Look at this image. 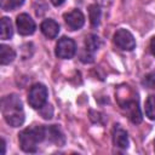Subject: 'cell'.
I'll return each instance as SVG.
<instances>
[{
  "label": "cell",
  "instance_id": "3",
  "mask_svg": "<svg viewBox=\"0 0 155 155\" xmlns=\"http://www.w3.org/2000/svg\"><path fill=\"white\" fill-rule=\"evenodd\" d=\"M117 101H119L120 108L126 113V115L131 120V122H133V124H140L142 122V113L139 109L137 96L132 94L131 98H128V97L122 98L121 96H119Z\"/></svg>",
  "mask_w": 155,
  "mask_h": 155
},
{
  "label": "cell",
  "instance_id": "14",
  "mask_svg": "<svg viewBox=\"0 0 155 155\" xmlns=\"http://www.w3.org/2000/svg\"><path fill=\"white\" fill-rule=\"evenodd\" d=\"M101 8H99V5L97 4H92L88 6V17H90V22H91V25L93 28L98 27L99 23H101Z\"/></svg>",
  "mask_w": 155,
  "mask_h": 155
},
{
  "label": "cell",
  "instance_id": "22",
  "mask_svg": "<svg viewBox=\"0 0 155 155\" xmlns=\"http://www.w3.org/2000/svg\"><path fill=\"white\" fill-rule=\"evenodd\" d=\"M51 1V4L53 5V6H61L65 0H50Z\"/></svg>",
  "mask_w": 155,
  "mask_h": 155
},
{
  "label": "cell",
  "instance_id": "20",
  "mask_svg": "<svg viewBox=\"0 0 155 155\" xmlns=\"http://www.w3.org/2000/svg\"><path fill=\"white\" fill-rule=\"evenodd\" d=\"M149 47H150V52H151V54L155 57V36L151 38L150 44H149Z\"/></svg>",
  "mask_w": 155,
  "mask_h": 155
},
{
  "label": "cell",
  "instance_id": "21",
  "mask_svg": "<svg viewBox=\"0 0 155 155\" xmlns=\"http://www.w3.org/2000/svg\"><path fill=\"white\" fill-rule=\"evenodd\" d=\"M96 1H97V4L101 5V6H109L113 0H96Z\"/></svg>",
  "mask_w": 155,
  "mask_h": 155
},
{
  "label": "cell",
  "instance_id": "16",
  "mask_svg": "<svg viewBox=\"0 0 155 155\" xmlns=\"http://www.w3.org/2000/svg\"><path fill=\"white\" fill-rule=\"evenodd\" d=\"M145 115L150 120H155V94H151L145 101Z\"/></svg>",
  "mask_w": 155,
  "mask_h": 155
},
{
  "label": "cell",
  "instance_id": "15",
  "mask_svg": "<svg viewBox=\"0 0 155 155\" xmlns=\"http://www.w3.org/2000/svg\"><path fill=\"white\" fill-rule=\"evenodd\" d=\"M0 27H1V29H0V38H1V40H8L12 36V34H13L11 21L7 17H2Z\"/></svg>",
  "mask_w": 155,
  "mask_h": 155
},
{
  "label": "cell",
  "instance_id": "5",
  "mask_svg": "<svg viewBox=\"0 0 155 155\" xmlns=\"http://www.w3.org/2000/svg\"><path fill=\"white\" fill-rule=\"evenodd\" d=\"M76 52V45L75 41L70 38L63 36L58 40L56 45V56L62 59H70L74 57Z\"/></svg>",
  "mask_w": 155,
  "mask_h": 155
},
{
  "label": "cell",
  "instance_id": "8",
  "mask_svg": "<svg viewBox=\"0 0 155 155\" xmlns=\"http://www.w3.org/2000/svg\"><path fill=\"white\" fill-rule=\"evenodd\" d=\"M64 21H65V24L71 30H78L84 25L85 16L80 10L75 8V10H71V11L64 13Z\"/></svg>",
  "mask_w": 155,
  "mask_h": 155
},
{
  "label": "cell",
  "instance_id": "19",
  "mask_svg": "<svg viewBox=\"0 0 155 155\" xmlns=\"http://www.w3.org/2000/svg\"><path fill=\"white\" fill-rule=\"evenodd\" d=\"M44 108H45V110H46V111H44L42 109H39V110H40V113H41V116H42L44 119H46V120L51 119V117H52V115H53V111H50V113H48V109H51L52 107H51V105H48V104H45V105H44Z\"/></svg>",
  "mask_w": 155,
  "mask_h": 155
},
{
  "label": "cell",
  "instance_id": "18",
  "mask_svg": "<svg viewBox=\"0 0 155 155\" xmlns=\"http://www.w3.org/2000/svg\"><path fill=\"white\" fill-rule=\"evenodd\" d=\"M142 84L148 88H154L155 87V73H149L148 75H145Z\"/></svg>",
  "mask_w": 155,
  "mask_h": 155
},
{
  "label": "cell",
  "instance_id": "11",
  "mask_svg": "<svg viewBox=\"0 0 155 155\" xmlns=\"http://www.w3.org/2000/svg\"><path fill=\"white\" fill-rule=\"evenodd\" d=\"M40 29H41V33L48 38V39H54L58 33H59V24L53 21V19H45L41 25H40Z\"/></svg>",
  "mask_w": 155,
  "mask_h": 155
},
{
  "label": "cell",
  "instance_id": "7",
  "mask_svg": "<svg viewBox=\"0 0 155 155\" xmlns=\"http://www.w3.org/2000/svg\"><path fill=\"white\" fill-rule=\"evenodd\" d=\"M16 25H17V30L21 35H31L35 29H36V24L34 22V19L28 15V13H21L17 16L16 19Z\"/></svg>",
  "mask_w": 155,
  "mask_h": 155
},
{
  "label": "cell",
  "instance_id": "12",
  "mask_svg": "<svg viewBox=\"0 0 155 155\" xmlns=\"http://www.w3.org/2000/svg\"><path fill=\"white\" fill-rule=\"evenodd\" d=\"M16 58V52L7 45H0V63L1 65L10 64Z\"/></svg>",
  "mask_w": 155,
  "mask_h": 155
},
{
  "label": "cell",
  "instance_id": "4",
  "mask_svg": "<svg viewBox=\"0 0 155 155\" xmlns=\"http://www.w3.org/2000/svg\"><path fill=\"white\" fill-rule=\"evenodd\" d=\"M47 88L42 84H35L30 87L28 93V103L34 109H41L47 102Z\"/></svg>",
  "mask_w": 155,
  "mask_h": 155
},
{
  "label": "cell",
  "instance_id": "1",
  "mask_svg": "<svg viewBox=\"0 0 155 155\" xmlns=\"http://www.w3.org/2000/svg\"><path fill=\"white\" fill-rule=\"evenodd\" d=\"M1 113L5 121L12 127H18L24 122L23 104L21 98L15 93L1 99Z\"/></svg>",
  "mask_w": 155,
  "mask_h": 155
},
{
  "label": "cell",
  "instance_id": "2",
  "mask_svg": "<svg viewBox=\"0 0 155 155\" xmlns=\"http://www.w3.org/2000/svg\"><path fill=\"white\" fill-rule=\"evenodd\" d=\"M46 138V127L33 126L23 130L18 134V140L21 149L25 153H35L38 150L39 143Z\"/></svg>",
  "mask_w": 155,
  "mask_h": 155
},
{
  "label": "cell",
  "instance_id": "24",
  "mask_svg": "<svg viewBox=\"0 0 155 155\" xmlns=\"http://www.w3.org/2000/svg\"><path fill=\"white\" fill-rule=\"evenodd\" d=\"M154 149H155V140H154Z\"/></svg>",
  "mask_w": 155,
  "mask_h": 155
},
{
  "label": "cell",
  "instance_id": "10",
  "mask_svg": "<svg viewBox=\"0 0 155 155\" xmlns=\"http://www.w3.org/2000/svg\"><path fill=\"white\" fill-rule=\"evenodd\" d=\"M46 138H47L51 143H53V144H56V145H59V147H62V145L65 144L64 133H63L62 130H61L58 126H56V125H52V126L46 127Z\"/></svg>",
  "mask_w": 155,
  "mask_h": 155
},
{
  "label": "cell",
  "instance_id": "6",
  "mask_svg": "<svg viewBox=\"0 0 155 155\" xmlns=\"http://www.w3.org/2000/svg\"><path fill=\"white\" fill-rule=\"evenodd\" d=\"M114 44L122 51H132L136 47V40L127 29H119L114 34Z\"/></svg>",
  "mask_w": 155,
  "mask_h": 155
},
{
  "label": "cell",
  "instance_id": "13",
  "mask_svg": "<svg viewBox=\"0 0 155 155\" xmlns=\"http://www.w3.org/2000/svg\"><path fill=\"white\" fill-rule=\"evenodd\" d=\"M101 39L96 34H90L85 39V50L93 54L101 47Z\"/></svg>",
  "mask_w": 155,
  "mask_h": 155
},
{
  "label": "cell",
  "instance_id": "9",
  "mask_svg": "<svg viewBox=\"0 0 155 155\" xmlns=\"http://www.w3.org/2000/svg\"><path fill=\"white\" fill-rule=\"evenodd\" d=\"M111 134H113V143L115 147L120 149L128 148V134L120 125H114Z\"/></svg>",
  "mask_w": 155,
  "mask_h": 155
},
{
  "label": "cell",
  "instance_id": "23",
  "mask_svg": "<svg viewBox=\"0 0 155 155\" xmlns=\"http://www.w3.org/2000/svg\"><path fill=\"white\" fill-rule=\"evenodd\" d=\"M5 149H6V142L4 138H1V154H5Z\"/></svg>",
  "mask_w": 155,
  "mask_h": 155
},
{
  "label": "cell",
  "instance_id": "17",
  "mask_svg": "<svg viewBox=\"0 0 155 155\" xmlns=\"http://www.w3.org/2000/svg\"><path fill=\"white\" fill-rule=\"evenodd\" d=\"M24 4V0H1V8L4 11H13L21 7Z\"/></svg>",
  "mask_w": 155,
  "mask_h": 155
}]
</instances>
